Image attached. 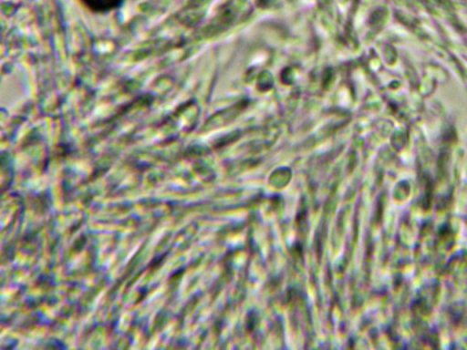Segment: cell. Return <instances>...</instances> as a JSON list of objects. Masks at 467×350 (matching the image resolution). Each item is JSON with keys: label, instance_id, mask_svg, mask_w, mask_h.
I'll return each mask as SVG.
<instances>
[{"label": "cell", "instance_id": "obj_1", "mask_svg": "<svg viewBox=\"0 0 467 350\" xmlns=\"http://www.w3.org/2000/svg\"><path fill=\"white\" fill-rule=\"evenodd\" d=\"M90 11L107 13L120 7L124 0H80Z\"/></svg>", "mask_w": 467, "mask_h": 350}]
</instances>
